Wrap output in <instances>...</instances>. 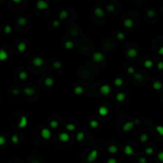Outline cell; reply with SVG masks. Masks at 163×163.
<instances>
[{
    "label": "cell",
    "mask_w": 163,
    "mask_h": 163,
    "mask_svg": "<svg viewBox=\"0 0 163 163\" xmlns=\"http://www.w3.org/2000/svg\"><path fill=\"white\" fill-rule=\"evenodd\" d=\"M19 79H20V80H25L27 79V77H28V74H27V72H25V71H22V72H19Z\"/></svg>",
    "instance_id": "f546056e"
},
{
    "label": "cell",
    "mask_w": 163,
    "mask_h": 163,
    "mask_svg": "<svg viewBox=\"0 0 163 163\" xmlns=\"http://www.w3.org/2000/svg\"><path fill=\"white\" fill-rule=\"evenodd\" d=\"M24 93L26 96H33L35 94V90L32 87H26L24 89Z\"/></svg>",
    "instance_id": "4fadbf2b"
},
{
    "label": "cell",
    "mask_w": 163,
    "mask_h": 163,
    "mask_svg": "<svg viewBox=\"0 0 163 163\" xmlns=\"http://www.w3.org/2000/svg\"><path fill=\"white\" fill-rule=\"evenodd\" d=\"M133 77H134V80L137 81V82H142V81L144 80L143 75L140 73V72H135V73L133 75Z\"/></svg>",
    "instance_id": "e0dca14e"
},
{
    "label": "cell",
    "mask_w": 163,
    "mask_h": 163,
    "mask_svg": "<svg viewBox=\"0 0 163 163\" xmlns=\"http://www.w3.org/2000/svg\"><path fill=\"white\" fill-rule=\"evenodd\" d=\"M58 139L61 143H67L70 139V135L66 132H62L58 135Z\"/></svg>",
    "instance_id": "52a82bcc"
},
{
    "label": "cell",
    "mask_w": 163,
    "mask_h": 163,
    "mask_svg": "<svg viewBox=\"0 0 163 163\" xmlns=\"http://www.w3.org/2000/svg\"><path fill=\"white\" fill-rule=\"evenodd\" d=\"M157 67L159 70H163V61H159L157 65Z\"/></svg>",
    "instance_id": "7dc6e473"
},
{
    "label": "cell",
    "mask_w": 163,
    "mask_h": 163,
    "mask_svg": "<svg viewBox=\"0 0 163 163\" xmlns=\"http://www.w3.org/2000/svg\"><path fill=\"white\" fill-rule=\"evenodd\" d=\"M49 126L51 128L53 129H56L57 127H58L59 126V123L57 121V120H52V121H50L49 123Z\"/></svg>",
    "instance_id": "836d02e7"
},
{
    "label": "cell",
    "mask_w": 163,
    "mask_h": 163,
    "mask_svg": "<svg viewBox=\"0 0 163 163\" xmlns=\"http://www.w3.org/2000/svg\"><path fill=\"white\" fill-rule=\"evenodd\" d=\"M143 65H144V66H145V67H146V68H152V67H153V62L151 61V60L147 59V60H146V61H144Z\"/></svg>",
    "instance_id": "83f0119b"
},
{
    "label": "cell",
    "mask_w": 163,
    "mask_h": 163,
    "mask_svg": "<svg viewBox=\"0 0 163 163\" xmlns=\"http://www.w3.org/2000/svg\"><path fill=\"white\" fill-rule=\"evenodd\" d=\"M108 112H109V111H108V108L106 106H100L98 109V113L102 117L107 116Z\"/></svg>",
    "instance_id": "8fae6325"
},
{
    "label": "cell",
    "mask_w": 163,
    "mask_h": 163,
    "mask_svg": "<svg viewBox=\"0 0 163 163\" xmlns=\"http://www.w3.org/2000/svg\"><path fill=\"white\" fill-rule=\"evenodd\" d=\"M12 1H13L14 2H15V3H20L22 0H12Z\"/></svg>",
    "instance_id": "db71d44e"
},
{
    "label": "cell",
    "mask_w": 163,
    "mask_h": 163,
    "mask_svg": "<svg viewBox=\"0 0 163 163\" xmlns=\"http://www.w3.org/2000/svg\"><path fill=\"white\" fill-rule=\"evenodd\" d=\"M68 11L65 10H61V12H60V14H59V19L61 20L66 19L68 18Z\"/></svg>",
    "instance_id": "d4e9b609"
},
{
    "label": "cell",
    "mask_w": 163,
    "mask_h": 163,
    "mask_svg": "<svg viewBox=\"0 0 163 163\" xmlns=\"http://www.w3.org/2000/svg\"><path fill=\"white\" fill-rule=\"evenodd\" d=\"M116 38H117L118 40L122 41V40H123V39L125 38V34H123V32H118L117 34H116Z\"/></svg>",
    "instance_id": "ab89813d"
},
{
    "label": "cell",
    "mask_w": 163,
    "mask_h": 163,
    "mask_svg": "<svg viewBox=\"0 0 163 163\" xmlns=\"http://www.w3.org/2000/svg\"><path fill=\"white\" fill-rule=\"evenodd\" d=\"M73 92H74V93L77 96H80V95H82L83 93H84V87L82 86L78 85V86H76V87H74Z\"/></svg>",
    "instance_id": "2e32d148"
},
{
    "label": "cell",
    "mask_w": 163,
    "mask_h": 163,
    "mask_svg": "<svg viewBox=\"0 0 163 163\" xmlns=\"http://www.w3.org/2000/svg\"><path fill=\"white\" fill-rule=\"evenodd\" d=\"M92 60L93 61L97 63V64H99V63H102L104 61L105 59V56L104 55V53H102L100 52H96L92 54Z\"/></svg>",
    "instance_id": "7a4b0ae2"
},
{
    "label": "cell",
    "mask_w": 163,
    "mask_h": 163,
    "mask_svg": "<svg viewBox=\"0 0 163 163\" xmlns=\"http://www.w3.org/2000/svg\"><path fill=\"white\" fill-rule=\"evenodd\" d=\"M53 68H55V69H59V68H61L62 67V64H61V61H56L53 62Z\"/></svg>",
    "instance_id": "d590c367"
},
{
    "label": "cell",
    "mask_w": 163,
    "mask_h": 163,
    "mask_svg": "<svg viewBox=\"0 0 163 163\" xmlns=\"http://www.w3.org/2000/svg\"><path fill=\"white\" fill-rule=\"evenodd\" d=\"M111 87L108 84H103L99 87V92L103 96H107L110 94L111 92Z\"/></svg>",
    "instance_id": "277c9868"
},
{
    "label": "cell",
    "mask_w": 163,
    "mask_h": 163,
    "mask_svg": "<svg viewBox=\"0 0 163 163\" xmlns=\"http://www.w3.org/2000/svg\"><path fill=\"white\" fill-rule=\"evenodd\" d=\"M126 55L129 58H135L138 56V50L134 48H131L126 52Z\"/></svg>",
    "instance_id": "30bf717a"
},
{
    "label": "cell",
    "mask_w": 163,
    "mask_h": 163,
    "mask_svg": "<svg viewBox=\"0 0 163 163\" xmlns=\"http://www.w3.org/2000/svg\"><path fill=\"white\" fill-rule=\"evenodd\" d=\"M6 143V138L2 135H0V146H3Z\"/></svg>",
    "instance_id": "f6af8a7d"
},
{
    "label": "cell",
    "mask_w": 163,
    "mask_h": 163,
    "mask_svg": "<svg viewBox=\"0 0 163 163\" xmlns=\"http://www.w3.org/2000/svg\"><path fill=\"white\" fill-rule=\"evenodd\" d=\"M74 42L72 41H67L65 42V48L66 49H72L74 48Z\"/></svg>",
    "instance_id": "4316f807"
},
{
    "label": "cell",
    "mask_w": 163,
    "mask_h": 163,
    "mask_svg": "<svg viewBox=\"0 0 163 163\" xmlns=\"http://www.w3.org/2000/svg\"><path fill=\"white\" fill-rule=\"evenodd\" d=\"M53 27H59L60 26V22L58 20H54L53 22Z\"/></svg>",
    "instance_id": "c3c4849f"
},
{
    "label": "cell",
    "mask_w": 163,
    "mask_h": 163,
    "mask_svg": "<svg viewBox=\"0 0 163 163\" xmlns=\"http://www.w3.org/2000/svg\"><path fill=\"white\" fill-rule=\"evenodd\" d=\"M107 150L110 153L114 154V153H116L118 151H119V149H118V147L115 146V145H110V146L107 147Z\"/></svg>",
    "instance_id": "603a6c76"
},
{
    "label": "cell",
    "mask_w": 163,
    "mask_h": 163,
    "mask_svg": "<svg viewBox=\"0 0 163 163\" xmlns=\"http://www.w3.org/2000/svg\"><path fill=\"white\" fill-rule=\"evenodd\" d=\"M33 65L35 67H41V66L44 65V59L40 57H34V60H33Z\"/></svg>",
    "instance_id": "9c48e42d"
},
{
    "label": "cell",
    "mask_w": 163,
    "mask_h": 163,
    "mask_svg": "<svg viewBox=\"0 0 163 163\" xmlns=\"http://www.w3.org/2000/svg\"><path fill=\"white\" fill-rule=\"evenodd\" d=\"M152 86H153V88L156 90V91H159V90H161L162 88V84L158 80L154 81V82L153 83Z\"/></svg>",
    "instance_id": "7402d4cb"
},
{
    "label": "cell",
    "mask_w": 163,
    "mask_h": 163,
    "mask_svg": "<svg viewBox=\"0 0 163 163\" xmlns=\"http://www.w3.org/2000/svg\"><path fill=\"white\" fill-rule=\"evenodd\" d=\"M89 126H91V128H92V129H96V128H98V127H99V123L97 121V120L92 119L91 121L89 122Z\"/></svg>",
    "instance_id": "484cf974"
},
{
    "label": "cell",
    "mask_w": 163,
    "mask_h": 163,
    "mask_svg": "<svg viewBox=\"0 0 163 163\" xmlns=\"http://www.w3.org/2000/svg\"><path fill=\"white\" fill-rule=\"evenodd\" d=\"M105 12L101 7H96L95 9V15L98 18V19H102L104 16Z\"/></svg>",
    "instance_id": "5bb4252c"
},
{
    "label": "cell",
    "mask_w": 163,
    "mask_h": 163,
    "mask_svg": "<svg viewBox=\"0 0 163 163\" xmlns=\"http://www.w3.org/2000/svg\"><path fill=\"white\" fill-rule=\"evenodd\" d=\"M44 84L46 87H52L54 84V80L52 77H46L44 80Z\"/></svg>",
    "instance_id": "d6986e66"
},
{
    "label": "cell",
    "mask_w": 163,
    "mask_h": 163,
    "mask_svg": "<svg viewBox=\"0 0 163 163\" xmlns=\"http://www.w3.org/2000/svg\"><path fill=\"white\" fill-rule=\"evenodd\" d=\"M107 163H118V162H117V160L115 158H111L107 161Z\"/></svg>",
    "instance_id": "681fc988"
},
{
    "label": "cell",
    "mask_w": 163,
    "mask_h": 163,
    "mask_svg": "<svg viewBox=\"0 0 163 163\" xmlns=\"http://www.w3.org/2000/svg\"><path fill=\"white\" fill-rule=\"evenodd\" d=\"M134 124H138V123H140V121H139V119H134Z\"/></svg>",
    "instance_id": "11a10c76"
},
{
    "label": "cell",
    "mask_w": 163,
    "mask_h": 163,
    "mask_svg": "<svg viewBox=\"0 0 163 163\" xmlns=\"http://www.w3.org/2000/svg\"><path fill=\"white\" fill-rule=\"evenodd\" d=\"M13 94L14 95H15V96H17V95H19V89H14V90H13Z\"/></svg>",
    "instance_id": "816d5d0a"
},
{
    "label": "cell",
    "mask_w": 163,
    "mask_h": 163,
    "mask_svg": "<svg viewBox=\"0 0 163 163\" xmlns=\"http://www.w3.org/2000/svg\"><path fill=\"white\" fill-rule=\"evenodd\" d=\"M148 139H149V136H148L147 134H141V136H140V141L142 142V143H146V142L148 141Z\"/></svg>",
    "instance_id": "e575fe53"
},
{
    "label": "cell",
    "mask_w": 163,
    "mask_h": 163,
    "mask_svg": "<svg viewBox=\"0 0 163 163\" xmlns=\"http://www.w3.org/2000/svg\"><path fill=\"white\" fill-rule=\"evenodd\" d=\"M123 152H124L125 154L127 156H131L134 153V149H133L132 146H130V145H126V146H125L124 149H123Z\"/></svg>",
    "instance_id": "7c38bea8"
},
{
    "label": "cell",
    "mask_w": 163,
    "mask_h": 163,
    "mask_svg": "<svg viewBox=\"0 0 163 163\" xmlns=\"http://www.w3.org/2000/svg\"><path fill=\"white\" fill-rule=\"evenodd\" d=\"M27 124H28V119H27L26 116L23 115L20 118V120L19 122V124H18V126H19V128H25L26 126H27Z\"/></svg>",
    "instance_id": "ba28073f"
},
{
    "label": "cell",
    "mask_w": 163,
    "mask_h": 163,
    "mask_svg": "<svg viewBox=\"0 0 163 163\" xmlns=\"http://www.w3.org/2000/svg\"><path fill=\"white\" fill-rule=\"evenodd\" d=\"M138 162L139 163H146L147 160L146 158H144V157H141V158L138 159Z\"/></svg>",
    "instance_id": "f907efd6"
},
{
    "label": "cell",
    "mask_w": 163,
    "mask_h": 163,
    "mask_svg": "<svg viewBox=\"0 0 163 163\" xmlns=\"http://www.w3.org/2000/svg\"><path fill=\"white\" fill-rule=\"evenodd\" d=\"M154 152V150L153 149L152 147H147L146 148V150H145V153H146L147 155H151Z\"/></svg>",
    "instance_id": "f35d334b"
},
{
    "label": "cell",
    "mask_w": 163,
    "mask_h": 163,
    "mask_svg": "<svg viewBox=\"0 0 163 163\" xmlns=\"http://www.w3.org/2000/svg\"><path fill=\"white\" fill-rule=\"evenodd\" d=\"M126 71H127L128 74H131V75H134L135 72V69L134 67H132V66H130V67L127 68V69H126Z\"/></svg>",
    "instance_id": "7bdbcfd3"
},
{
    "label": "cell",
    "mask_w": 163,
    "mask_h": 163,
    "mask_svg": "<svg viewBox=\"0 0 163 163\" xmlns=\"http://www.w3.org/2000/svg\"><path fill=\"white\" fill-rule=\"evenodd\" d=\"M36 7L40 10H46L49 7V3L46 1H45V0H38L37 2V4H36Z\"/></svg>",
    "instance_id": "5b68a950"
},
{
    "label": "cell",
    "mask_w": 163,
    "mask_h": 163,
    "mask_svg": "<svg viewBox=\"0 0 163 163\" xmlns=\"http://www.w3.org/2000/svg\"><path fill=\"white\" fill-rule=\"evenodd\" d=\"M8 58V53L4 49H0V61H4Z\"/></svg>",
    "instance_id": "ac0fdd59"
},
{
    "label": "cell",
    "mask_w": 163,
    "mask_h": 163,
    "mask_svg": "<svg viewBox=\"0 0 163 163\" xmlns=\"http://www.w3.org/2000/svg\"><path fill=\"white\" fill-rule=\"evenodd\" d=\"M12 31V28L10 26H6L4 27V32L6 34H10Z\"/></svg>",
    "instance_id": "ee69618b"
},
{
    "label": "cell",
    "mask_w": 163,
    "mask_h": 163,
    "mask_svg": "<svg viewBox=\"0 0 163 163\" xmlns=\"http://www.w3.org/2000/svg\"><path fill=\"white\" fill-rule=\"evenodd\" d=\"M107 10L109 13H112V12H114L115 10V7L113 4H109V5H107Z\"/></svg>",
    "instance_id": "60d3db41"
},
{
    "label": "cell",
    "mask_w": 163,
    "mask_h": 163,
    "mask_svg": "<svg viewBox=\"0 0 163 163\" xmlns=\"http://www.w3.org/2000/svg\"><path fill=\"white\" fill-rule=\"evenodd\" d=\"M156 131L161 136H163V126H157Z\"/></svg>",
    "instance_id": "b9f144b4"
},
{
    "label": "cell",
    "mask_w": 163,
    "mask_h": 163,
    "mask_svg": "<svg viewBox=\"0 0 163 163\" xmlns=\"http://www.w3.org/2000/svg\"><path fill=\"white\" fill-rule=\"evenodd\" d=\"M11 142L14 144L19 143V136H18L17 134H13L11 136Z\"/></svg>",
    "instance_id": "8d00e7d4"
},
{
    "label": "cell",
    "mask_w": 163,
    "mask_h": 163,
    "mask_svg": "<svg viewBox=\"0 0 163 163\" xmlns=\"http://www.w3.org/2000/svg\"><path fill=\"white\" fill-rule=\"evenodd\" d=\"M134 121L126 122L123 126V131H125V132L131 131V130L134 128Z\"/></svg>",
    "instance_id": "8992f818"
},
{
    "label": "cell",
    "mask_w": 163,
    "mask_h": 163,
    "mask_svg": "<svg viewBox=\"0 0 163 163\" xmlns=\"http://www.w3.org/2000/svg\"><path fill=\"white\" fill-rule=\"evenodd\" d=\"M114 84L115 85L116 87H121L123 84V80L121 78L118 77V78H115L114 80Z\"/></svg>",
    "instance_id": "f1b7e54d"
},
{
    "label": "cell",
    "mask_w": 163,
    "mask_h": 163,
    "mask_svg": "<svg viewBox=\"0 0 163 163\" xmlns=\"http://www.w3.org/2000/svg\"><path fill=\"white\" fill-rule=\"evenodd\" d=\"M123 26L127 29L132 28L133 26H134V21H133L131 19H126L124 21H123Z\"/></svg>",
    "instance_id": "9a60e30c"
},
{
    "label": "cell",
    "mask_w": 163,
    "mask_h": 163,
    "mask_svg": "<svg viewBox=\"0 0 163 163\" xmlns=\"http://www.w3.org/2000/svg\"><path fill=\"white\" fill-rule=\"evenodd\" d=\"M18 23H19V26H26L27 24V20H26V19H25V18L21 17V18H19V20H18Z\"/></svg>",
    "instance_id": "1f68e13d"
},
{
    "label": "cell",
    "mask_w": 163,
    "mask_h": 163,
    "mask_svg": "<svg viewBox=\"0 0 163 163\" xmlns=\"http://www.w3.org/2000/svg\"><path fill=\"white\" fill-rule=\"evenodd\" d=\"M41 136L45 140H49L52 136V133L49 128H43L41 131Z\"/></svg>",
    "instance_id": "3957f363"
},
{
    "label": "cell",
    "mask_w": 163,
    "mask_h": 163,
    "mask_svg": "<svg viewBox=\"0 0 163 163\" xmlns=\"http://www.w3.org/2000/svg\"><path fill=\"white\" fill-rule=\"evenodd\" d=\"M158 158L161 162H163V151L159 152V153L158 154Z\"/></svg>",
    "instance_id": "bcb514c9"
},
{
    "label": "cell",
    "mask_w": 163,
    "mask_h": 163,
    "mask_svg": "<svg viewBox=\"0 0 163 163\" xmlns=\"http://www.w3.org/2000/svg\"><path fill=\"white\" fill-rule=\"evenodd\" d=\"M76 138L77 142H82L84 140V138H85V134H84L83 131H79L77 134Z\"/></svg>",
    "instance_id": "cb8c5ba5"
},
{
    "label": "cell",
    "mask_w": 163,
    "mask_h": 163,
    "mask_svg": "<svg viewBox=\"0 0 163 163\" xmlns=\"http://www.w3.org/2000/svg\"><path fill=\"white\" fill-rule=\"evenodd\" d=\"M158 54H160V55H162V56H163V46H162V47L158 49Z\"/></svg>",
    "instance_id": "f5cc1de1"
},
{
    "label": "cell",
    "mask_w": 163,
    "mask_h": 163,
    "mask_svg": "<svg viewBox=\"0 0 163 163\" xmlns=\"http://www.w3.org/2000/svg\"><path fill=\"white\" fill-rule=\"evenodd\" d=\"M66 130H68V131H74L76 130V126L73 123H68L65 126Z\"/></svg>",
    "instance_id": "d6a6232c"
},
{
    "label": "cell",
    "mask_w": 163,
    "mask_h": 163,
    "mask_svg": "<svg viewBox=\"0 0 163 163\" xmlns=\"http://www.w3.org/2000/svg\"><path fill=\"white\" fill-rule=\"evenodd\" d=\"M31 163H41V162L38 161V160H34V161H33Z\"/></svg>",
    "instance_id": "9f6ffc18"
},
{
    "label": "cell",
    "mask_w": 163,
    "mask_h": 163,
    "mask_svg": "<svg viewBox=\"0 0 163 163\" xmlns=\"http://www.w3.org/2000/svg\"><path fill=\"white\" fill-rule=\"evenodd\" d=\"M69 34H70V35L73 36V37H76V36L79 34V29L76 28V27H72L70 29V31H69Z\"/></svg>",
    "instance_id": "4dcf8cb0"
},
{
    "label": "cell",
    "mask_w": 163,
    "mask_h": 163,
    "mask_svg": "<svg viewBox=\"0 0 163 163\" xmlns=\"http://www.w3.org/2000/svg\"><path fill=\"white\" fill-rule=\"evenodd\" d=\"M26 49V44L24 41H21L20 43L18 45V51L19 53H23L25 52Z\"/></svg>",
    "instance_id": "ffe728a7"
},
{
    "label": "cell",
    "mask_w": 163,
    "mask_h": 163,
    "mask_svg": "<svg viewBox=\"0 0 163 163\" xmlns=\"http://www.w3.org/2000/svg\"><path fill=\"white\" fill-rule=\"evenodd\" d=\"M115 99L118 102H123L126 99V94L124 92H119L115 96Z\"/></svg>",
    "instance_id": "44dd1931"
},
{
    "label": "cell",
    "mask_w": 163,
    "mask_h": 163,
    "mask_svg": "<svg viewBox=\"0 0 163 163\" xmlns=\"http://www.w3.org/2000/svg\"><path fill=\"white\" fill-rule=\"evenodd\" d=\"M146 14H147V16L149 17V18H150V19H153V18H154L155 17V11L153 10H149L147 12H146Z\"/></svg>",
    "instance_id": "74e56055"
},
{
    "label": "cell",
    "mask_w": 163,
    "mask_h": 163,
    "mask_svg": "<svg viewBox=\"0 0 163 163\" xmlns=\"http://www.w3.org/2000/svg\"><path fill=\"white\" fill-rule=\"evenodd\" d=\"M99 156V153L96 150H92L91 152H90L88 154H87L86 158V162L87 163H92L94 162L96 159H97Z\"/></svg>",
    "instance_id": "6da1fadb"
}]
</instances>
